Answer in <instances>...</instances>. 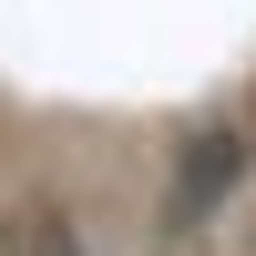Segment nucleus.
Listing matches in <instances>:
<instances>
[{
    "mask_svg": "<svg viewBox=\"0 0 256 256\" xmlns=\"http://www.w3.org/2000/svg\"><path fill=\"white\" fill-rule=\"evenodd\" d=\"M10 256H72V226L62 216H20L10 226Z\"/></svg>",
    "mask_w": 256,
    "mask_h": 256,
    "instance_id": "1",
    "label": "nucleus"
}]
</instances>
